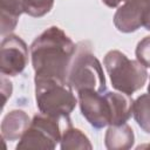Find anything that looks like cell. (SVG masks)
Returning a JSON list of instances; mask_svg holds the SVG:
<instances>
[{
  "label": "cell",
  "mask_w": 150,
  "mask_h": 150,
  "mask_svg": "<svg viewBox=\"0 0 150 150\" xmlns=\"http://www.w3.org/2000/svg\"><path fill=\"white\" fill-rule=\"evenodd\" d=\"M122 1H127V0H103V2L107 5V6H109V7H115V6H117L120 2H122Z\"/></svg>",
  "instance_id": "cell-12"
},
{
  "label": "cell",
  "mask_w": 150,
  "mask_h": 150,
  "mask_svg": "<svg viewBox=\"0 0 150 150\" xmlns=\"http://www.w3.org/2000/svg\"><path fill=\"white\" fill-rule=\"evenodd\" d=\"M36 83V102L42 111L57 118L68 117L76 104L69 84L57 80H40Z\"/></svg>",
  "instance_id": "cell-5"
},
{
  "label": "cell",
  "mask_w": 150,
  "mask_h": 150,
  "mask_svg": "<svg viewBox=\"0 0 150 150\" xmlns=\"http://www.w3.org/2000/svg\"><path fill=\"white\" fill-rule=\"evenodd\" d=\"M23 12L32 16H41L49 12L54 0H21Z\"/></svg>",
  "instance_id": "cell-9"
},
{
  "label": "cell",
  "mask_w": 150,
  "mask_h": 150,
  "mask_svg": "<svg viewBox=\"0 0 150 150\" xmlns=\"http://www.w3.org/2000/svg\"><path fill=\"white\" fill-rule=\"evenodd\" d=\"M137 60L145 67H150V36L142 40L136 49Z\"/></svg>",
  "instance_id": "cell-10"
},
{
  "label": "cell",
  "mask_w": 150,
  "mask_h": 150,
  "mask_svg": "<svg viewBox=\"0 0 150 150\" xmlns=\"http://www.w3.org/2000/svg\"><path fill=\"white\" fill-rule=\"evenodd\" d=\"M28 52L25 42L15 36L9 35L4 39L1 45V71L2 74L16 75L21 73L27 63Z\"/></svg>",
  "instance_id": "cell-6"
},
{
  "label": "cell",
  "mask_w": 150,
  "mask_h": 150,
  "mask_svg": "<svg viewBox=\"0 0 150 150\" xmlns=\"http://www.w3.org/2000/svg\"><path fill=\"white\" fill-rule=\"evenodd\" d=\"M104 64L110 75L112 87L131 95L142 88L146 80L145 66L139 61H131L118 50H111L105 55Z\"/></svg>",
  "instance_id": "cell-4"
},
{
  "label": "cell",
  "mask_w": 150,
  "mask_h": 150,
  "mask_svg": "<svg viewBox=\"0 0 150 150\" xmlns=\"http://www.w3.org/2000/svg\"><path fill=\"white\" fill-rule=\"evenodd\" d=\"M94 89L79 90V100L83 116L96 128L107 124L121 125L131 114L132 103L127 94L105 93Z\"/></svg>",
  "instance_id": "cell-2"
},
{
  "label": "cell",
  "mask_w": 150,
  "mask_h": 150,
  "mask_svg": "<svg viewBox=\"0 0 150 150\" xmlns=\"http://www.w3.org/2000/svg\"><path fill=\"white\" fill-rule=\"evenodd\" d=\"M68 83L79 90L81 89H94L97 91L105 90V80L98 60L90 50V46L87 42L77 45V53H75L69 74Z\"/></svg>",
  "instance_id": "cell-3"
},
{
  "label": "cell",
  "mask_w": 150,
  "mask_h": 150,
  "mask_svg": "<svg viewBox=\"0 0 150 150\" xmlns=\"http://www.w3.org/2000/svg\"><path fill=\"white\" fill-rule=\"evenodd\" d=\"M76 47L57 27H50L43 32L30 47L35 81L57 80L68 83V74Z\"/></svg>",
  "instance_id": "cell-1"
},
{
  "label": "cell",
  "mask_w": 150,
  "mask_h": 150,
  "mask_svg": "<svg viewBox=\"0 0 150 150\" xmlns=\"http://www.w3.org/2000/svg\"><path fill=\"white\" fill-rule=\"evenodd\" d=\"M149 95H150V84H149Z\"/></svg>",
  "instance_id": "cell-13"
},
{
  "label": "cell",
  "mask_w": 150,
  "mask_h": 150,
  "mask_svg": "<svg viewBox=\"0 0 150 150\" xmlns=\"http://www.w3.org/2000/svg\"><path fill=\"white\" fill-rule=\"evenodd\" d=\"M141 23L146 29L150 30V2H146L143 7L142 15H141Z\"/></svg>",
  "instance_id": "cell-11"
},
{
  "label": "cell",
  "mask_w": 150,
  "mask_h": 150,
  "mask_svg": "<svg viewBox=\"0 0 150 150\" xmlns=\"http://www.w3.org/2000/svg\"><path fill=\"white\" fill-rule=\"evenodd\" d=\"M23 12L21 0H1V33L12 30L19 15Z\"/></svg>",
  "instance_id": "cell-7"
},
{
  "label": "cell",
  "mask_w": 150,
  "mask_h": 150,
  "mask_svg": "<svg viewBox=\"0 0 150 150\" xmlns=\"http://www.w3.org/2000/svg\"><path fill=\"white\" fill-rule=\"evenodd\" d=\"M131 111L134 112L138 125L142 127L146 132H150V95L144 94L139 96L132 103Z\"/></svg>",
  "instance_id": "cell-8"
}]
</instances>
